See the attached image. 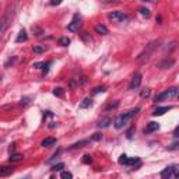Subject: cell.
Instances as JSON below:
<instances>
[{
	"instance_id": "obj_1",
	"label": "cell",
	"mask_w": 179,
	"mask_h": 179,
	"mask_svg": "<svg viewBox=\"0 0 179 179\" xmlns=\"http://www.w3.org/2000/svg\"><path fill=\"white\" fill-rule=\"evenodd\" d=\"M138 111H140V108H136V109L129 111V112L123 113V115H119V116L115 119V123H113V126H115L116 129H122L123 126H126L127 123H129V120L132 119L133 116H134V115L138 112Z\"/></svg>"
},
{
	"instance_id": "obj_2",
	"label": "cell",
	"mask_w": 179,
	"mask_h": 179,
	"mask_svg": "<svg viewBox=\"0 0 179 179\" xmlns=\"http://www.w3.org/2000/svg\"><path fill=\"white\" fill-rule=\"evenodd\" d=\"M175 95H179V88L172 87V88H169V90H167V91H164V92H161V94H158L157 97L154 98V101H155V102H160V101H167V99H169V98H173Z\"/></svg>"
},
{
	"instance_id": "obj_3",
	"label": "cell",
	"mask_w": 179,
	"mask_h": 179,
	"mask_svg": "<svg viewBox=\"0 0 179 179\" xmlns=\"http://www.w3.org/2000/svg\"><path fill=\"white\" fill-rule=\"evenodd\" d=\"M80 28H81V20H80L79 14H76L74 18H73V21L67 25V29H69L70 32H79Z\"/></svg>"
},
{
	"instance_id": "obj_4",
	"label": "cell",
	"mask_w": 179,
	"mask_h": 179,
	"mask_svg": "<svg viewBox=\"0 0 179 179\" xmlns=\"http://www.w3.org/2000/svg\"><path fill=\"white\" fill-rule=\"evenodd\" d=\"M108 18H109L112 22H120V21H123V20L127 18V16L122 11H112V13L108 14Z\"/></svg>"
},
{
	"instance_id": "obj_5",
	"label": "cell",
	"mask_w": 179,
	"mask_h": 179,
	"mask_svg": "<svg viewBox=\"0 0 179 179\" xmlns=\"http://www.w3.org/2000/svg\"><path fill=\"white\" fill-rule=\"evenodd\" d=\"M140 84H142V74H140V73H136V74L133 76L130 84H129V90H134V88H137Z\"/></svg>"
},
{
	"instance_id": "obj_6",
	"label": "cell",
	"mask_w": 179,
	"mask_h": 179,
	"mask_svg": "<svg viewBox=\"0 0 179 179\" xmlns=\"http://www.w3.org/2000/svg\"><path fill=\"white\" fill-rule=\"evenodd\" d=\"M158 129H160V123H157V122H148L147 126H146V129H144V133L150 134V133L157 132Z\"/></svg>"
},
{
	"instance_id": "obj_7",
	"label": "cell",
	"mask_w": 179,
	"mask_h": 179,
	"mask_svg": "<svg viewBox=\"0 0 179 179\" xmlns=\"http://www.w3.org/2000/svg\"><path fill=\"white\" fill-rule=\"evenodd\" d=\"M173 63H175V60L173 59H164L162 62H160L158 63V67H160V69H169L171 66H173Z\"/></svg>"
},
{
	"instance_id": "obj_8",
	"label": "cell",
	"mask_w": 179,
	"mask_h": 179,
	"mask_svg": "<svg viewBox=\"0 0 179 179\" xmlns=\"http://www.w3.org/2000/svg\"><path fill=\"white\" fill-rule=\"evenodd\" d=\"M173 169H175V165L165 168V169H164L162 172H161V176H162V179H169V178H171V175L173 173Z\"/></svg>"
},
{
	"instance_id": "obj_9",
	"label": "cell",
	"mask_w": 179,
	"mask_h": 179,
	"mask_svg": "<svg viewBox=\"0 0 179 179\" xmlns=\"http://www.w3.org/2000/svg\"><path fill=\"white\" fill-rule=\"evenodd\" d=\"M55 144H56V138H53V137H46V138H44L41 143L42 147H52V146H55Z\"/></svg>"
},
{
	"instance_id": "obj_10",
	"label": "cell",
	"mask_w": 179,
	"mask_h": 179,
	"mask_svg": "<svg viewBox=\"0 0 179 179\" xmlns=\"http://www.w3.org/2000/svg\"><path fill=\"white\" fill-rule=\"evenodd\" d=\"M171 109V107H161V108H155L154 112H153V115L154 116H161V115H164L165 112H168V111Z\"/></svg>"
},
{
	"instance_id": "obj_11",
	"label": "cell",
	"mask_w": 179,
	"mask_h": 179,
	"mask_svg": "<svg viewBox=\"0 0 179 179\" xmlns=\"http://www.w3.org/2000/svg\"><path fill=\"white\" fill-rule=\"evenodd\" d=\"M25 41H28V37H27L25 29H21V31L18 32V37H17L16 42H17V44H21V42H25Z\"/></svg>"
},
{
	"instance_id": "obj_12",
	"label": "cell",
	"mask_w": 179,
	"mask_h": 179,
	"mask_svg": "<svg viewBox=\"0 0 179 179\" xmlns=\"http://www.w3.org/2000/svg\"><path fill=\"white\" fill-rule=\"evenodd\" d=\"M13 167H7V165H3V167H0V176H7L10 173H13Z\"/></svg>"
},
{
	"instance_id": "obj_13",
	"label": "cell",
	"mask_w": 179,
	"mask_h": 179,
	"mask_svg": "<svg viewBox=\"0 0 179 179\" xmlns=\"http://www.w3.org/2000/svg\"><path fill=\"white\" fill-rule=\"evenodd\" d=\"M95 32H97V34H99V35H107L109 31H108V28L105 27V25L98 24V25H95Z\"/></svg>"
},
{
	"instance_id": "obj_14",
	"label": "cell",
	"mask_w": 179,
	"mask_h": 179,
	"mask_svg": "<svg viewBox=\"0 0 179 179\" xmlns=\"http://www.w3.org/2000/svg\"><path fill=\"white\" fill-rule=\"evenodd\" d=\"M112 123V120H111V118H104V119H101L99 122H98V127H101V129H104V127H108V126Z\"/></svg>"
},
{
	"instance_id": "obj_15",
	"label": "cell",
	"mask_w": 179,
	"mask_h": 179,
	"mask_svg": "<svg viewBox=\"0 0 179 179\" xmlns=\"http://www.w3.org/2000/svg\"><path fill=\"white\" fill-rule=\"evenodd\" d=\"M24 160V155L22 154H11L9 158L10 162H20V161Z\"/></svg>"
},
{
	"instance_id": "obj_16",
	"label": "cell",
	"mask_w": 179,
	"mask_h": 179,
	"mask_svg": "<svg viewBox=\"0 0 179 179\" xmlns=\"http://www.w3.org/2000/svg\"><path fill=\"white\" fill-rule=\"evenodd\" d=\"M129 165H132V167H134V168H138L140 165H142V161H140V158H137V157L130 158V160H129Z\"/></svg>"
},
{
	"instance_id": "obj_17",
	"label": "cell",
	"mask_w": 179,
	"mask_h": 179,
	"mask_svg": "<svg viewBox=\"0 0 179 179\" xmlns=\"http://www.w3.org/2000/svg\"><path fill=\"white\" fill-rule=\"evenodd\" d=\"M85 144H88V140H81V142H79V143H74V144L70 147V150H76V148H81V147H84Z\"/></svg>"
},
{
	"instance_id": "obj_18",
	"label": "cell",
	"mask_w": 179,
	"mask_h": 179,
	"mask_svg": "<svg viewBox=\"0 0 179 179\" xmlns=\"http://www.w3.org/2000/svg\"><path fill=\"white\" fill-rule=\"evenodd\" d=\"M91 105H92V101L90 98H85V99H83L81 104H80V108L84 109V108H88V107H91Z\"/></svg>"
},
{
	"instance_id": "obj_19",
	"label": "cell",
	"mask_w": 179,
	"mask_h": 179,
	"mask_svg": "<svg viewBox=\"0 0 179 179\" xmlns=\"http://www.w3.org/2000/svg\"><path fill=\"white\" fill-rule=\"evenodd\" d=\"M129 160L130 158L127 157L126 154H122L119 157V164H122V165H129Z\"/></svg>"
},
{
	"instance_id": "obj_20",
	"label": "cell",
	"mask_w": 179,
	"mask_h": 179,
	"mask_svg": "<svg viewBox=\"0 0 179 179\" xmlns=\"http://www.w3.org/2000/svg\"><path fill=\"white\" fill-rule=\"evenodd\" d=\"M32 52H34V53H44V52H45V46H41V45H35V46L32 48Z\"/></svg>"
},
{
	"instance_id": "obj_21",
	"label": "cell",
	"mask_w": 179,
	"mask_h": 179,
	"mask_svg": "<svg viewBox=\"0 0 179 179\" xmlns=\"http://www.w3.org/2000/svg\"><path fill=\"white\" fill-rule=\"evenodd\" d=\"M60 178L62 179H73V175H72V172H69V171H63V172L60 173Z\"/></svg>"
},
{
	"instance_id": "obj_22",
	"label": "cell",
	"mask_w": 179,
	"mask_h": 179,
	"mask_svg": "<svg viewBox=\"0 0 179 179\" xmlns=\"http://www.w3.org/2000/svg\"><path fill=\"white\" fill-rule=\"evenodd\" d=\"M69 44H70V39L67 37H63L59 39V45H62V46H67Z\"/></svg>"
},
{
	"instance_id": "obj_23",
	"label": "cell",
	"mask_w": 179,
	"mask_h": 179,
	"mask_svg": "<svg viewBox=\"0 0 179 179\" xmlns=\"http://www.w3.org/2000/svg\"><path fill=\"white\" fill-rule=\"evenodd\" d=\"M63 94H64V90H63V88L57 87L53 90V95H56V97H63Z\"/></svg>"
},
{
	"instance_id": "obj_24",
	"label": "cell",
	"mask_w": 179,
	"mask_h": 179,
	"mask_svg": "<svg viewBox=\"0 0 179 179\" xmlns=\"http://www.w3.org/2000/svg\"><path fill=\"white\" fill-rule=\"evenodd\" d=\"M167 150H169V151L179 150V142H175V143H172V144H171V146H168V147H167Z\"/></svg>"
},
{
	"instance_id": "obj_25",
	"label": "cell",
	"mask_w": 179,
	"mask_h": 179,
	"mask_svg": "<svg viewBox=\"0 0 179 179\" xmlns=\"http://www.w3.org/2000/svg\"><path fill=\"white\" fill-rule=\"evenodd\" d=\"M138 11H140V14H143V16L150 17V10L146 9V7H140V9H138Z\"/></svg>"
},
{
	"instance_id": "obj_26",
	"label": "cell",
	"mask_w": 179,
	"mask_h": 179,
	"mask_svg": "<svg viewBox=\"0 0 179 179\" xmlns=\"http://www.w3.org/2000/svg\"><path fill=\"white\" fill-rule=\"evenodd\" d=\"M118 105H119V101H115V102H113V104H112V102H111V104L108 105L107 108H105V111H111V109H115V108H116Z\"/></svg>"
},
{
	"instance_id": "obj_27",
	"label": "cell",
	"mask_w": 179,
	"mask_h": 179,
	"mask_svg": "<svg viewBox=\"0 0 179 179\" xmlns=\"http://www.w3.org/2000/svg\"><path fill=\"white\" fill-rule=\"evenodd\" d=\"M150 94H151L150 90H148V88H144V90L142 91V94H140V97H142V98H148V97H150Z\"/></svg>"
},
{
	"instance_id": "obj_28",
	"label": "cell",
	"mask_w": 179,
	"mask_h": 179,
	"mask_svg": "<svg viewBox=\"0 0 179 179\" xmlns=\"http://www.w3.org/2000/svg\"><path fill=\"white\" fill-rule=\"evenodd\" d=\"M32 31L35 32V35H42L44 34V29L41 27H32Z\"/></svg>"
},
{
	"instance_id": "obj_29",
	"label": "cell",
	"mask_w": 179,
	"mask_h": 179,
	"mask_svg": "<svg viewBox=\"0 0 179 179\" xmlns=\"http://www.w3.org/2000/svg\"><path fill=\"white\" fill-rule=\"evenodd\" d=\"M63 168H64V164L60 162V164H57V165H55V167L52 168V171H62Z\"/></svg>"
},
{
	"instance_id": "obj_30",
	"label": "cell",
	"mask_w": 179,
	"mask_h": 179,
	"mask_svg": "<svg viewBox=\"0 0 179 179\" xmlns=\"http://www.w3.org/2000/svg\"><path fill=\"white\" fill-rule=\"evenodd\" d=\"M104 91H105V87L102 85V87H97V88H94L92 94H98V92H104Z\"/></svg>"
},
{
	"instance_id": "obj_31",
	"label": "cell",
	"mask_w": 179,
	"mask_h": 179,
	"mask_svg": "<svg viewBox=\"0 0 179 179\" xmlns=\"http://www.w3.org/2000/svg\"><path fill=\"white\" fill-rule=\"evenodd\" d=\"M81 37H83V39H84L85 42H91V37H90V35H88L87 32H83Z\"/></svg>"
},
{
	"instance_id": "obj_32",
	"label": "cell",
	"mask_w": 179,
	"mask_h": 179,
	"mask_svg": "<svg viewBox=\"0 0 179 179\" xmlns=\"http://www.w3.org/2000/svg\"><path fill=\"white\" fill-rule=\"evenodd\" d=\"M91 161H92L91 155H84V158H83V162H84V164H90Z\"/></svg>"
},
{
	"instance_id": "obj_33",
	"label": "cell",
	"mask_w": 179,
	"mask_h": 179,
	"mask_svg": "<svg viewBox=\"0 0 179 179\" xmlns=\"http://www.w3.org/2000/svg\"><path fill=\"white\" fill-rule=\"evenodd\" d=\"M101 138H102V134H99V133H95V134L91 137V140H95V142H97V140H101Z\"/></svg>"
},
{
	"instance_id": "obj_34",
	"label": "cell",
	"mask_w": 179,
	"mask_h": 179,
	"mask_svg": "<svg viewBox=\"0 0 179 179\" xmlns=\"http://www.w3.org/2000/svg\"><path fill=\"white\" fill-rule=\"evenodd\" d=\"M173 173H175V176L179 179V165H175V169H173Z\"/></svg>"
},
{
	"instance_id": "obj_35",
	"label": "cell",
	"mask_w": 179,
	"mask_h": 179,
	"mask_svg": "<svg viewBox=\"0 0 179 179\" xmlns=\"http://www.w3.org/2000/svg\"><path fill=\"white\" fill-rule=\"evenodd\" d=\"M28 102H29V98H22L20 104H21V105H27V104H28Z\"/></svg>"
},
{
	"instance_id": "obj_36",
	"label": "cell",
	"mask_w": 179,
	"mask_h": 179,
	"mask_svg": "<svg viewBox=\"0 0 179 179\" xmlns=\"http://www.w3.org/2000/svg\"><path fill=\"white\" fill-rule=\"evenodd\" d=\"M42 66H45V63H34V67H35V69H41Z\"/></svg>"
},
{
	"instance_id": "obj_37",
	"label": "cell",
	"mask_w": 179,
	"mask_h": 179,
	"mask_svg": "<svg viewBox=\"0 0 179 179\" xmlns=\"http://www.w3.org/2000/svg\"><path fill=\"white\" fill-rule=\"evenodd\" d=\"M133 132H134V127H132V129H130L129 132H127V137H129V138L132 137V133H133Z\"/></svg>"
},
{
	"instance_id": "obj_38",
	"label": "cell",
	"mask_w": 179,
	"mask_h": 179,
	"mask_svg": "<svg viewBox=\"0 0 179 179\" xmlns=\"http://www.w3.org/2000/svg\"><path fill=\"white\" fill-rule=\"evenodd\" d=\"M50 4H52V6H56V4H60V2H52Z\"/></svg>"
},
{
	"instance_id": "obj_39",
	"label": "cell",
	"mask_w": 179,
	"mask_h": 179,
	"mask_svg": "<svg viewBox=\"0 0 179 179\" xmlns=\"http://www.w3.org/2000/svg\"><path fill=\"white\" fill-rule=\"evenodd\" d=\"M175 136H176V137H179V129L175 132Z\"/></svg>"
},
{
	"instance_id": "obj_40",
	"label": "cell",
	"mask_w": 179,
	"mask_h": 179,
	"mask_svg": "<svg viewBox=\"0 0 179 179\" xmlns=\"http://www.w3.org/2000/svg\"><path fill=\"white\" fill-rule=\"evenodd\" d=\"M50 179H53V178H50Z\"/></svg>"
},
{
	"instance_id": "obj_41",
	"label": "cell",
	"mask_w": 179,
	"mask_h": 179,
	"mask_svg": "<svg viewBox=\"0 0 179 179\" xmlns=\"http://www.w3.org/2000/svg\"><path fill=\"white\" fill-rule=\"evenodd\" d=\"M169 179H171V178H169Z\"/></svg>"
}]
</instances>
